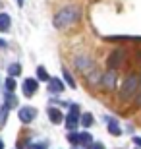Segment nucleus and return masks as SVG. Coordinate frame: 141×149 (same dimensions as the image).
<instances>
[{"label":"nucleus","mask_w":141,"mask_h":149,"mask_svg":"<svg viewBox=\"0 0 141 149\" xmlns=\"http://www.w3.org/2000/svg\"><path fill=\"white\" fill-rule=\"evenodd\" d=\"M77 17H79V12H77V8L70 6V8H64V10H60L58 14H56L54 25H56V27H66V25L74 23Z\"/></svg>","instance_id":"nucleus-1"},{"label":"nucleus","mask_w":141,"mask_h":149,"mask_svg":"<svg viewBox=\"0 0 141 149\" xmlns=\"http://www.w3.org/2000/svg\"><path fill=\"white\" fill-rule=\"evenodd\" d=\"M135 89H137V77H135V76H131V77H128V79H126V83H124V87H122V93H120V97H122L124 101H128L131 95L135 93Z\"/></svg>","instance_id":"nucleus-2"},{"label":"nucleus","mask_w":141,"mask_h":149,"mask_svg":"<svg viewBox=\"0 0 141 149\" xmlns=\"http://www.w3.org/2000/svg\"><path fill=\"white\" fill-rule=\"evenodd\" d=\"M35 116H37V111H35L33 107H23V109H19V120H22L23 124H29Z\"/></svg>","instance_id":"nucleus-3"},{"label":"nucleus","mask_w":141,"mask_h":149,"mask_svg":"<svg viewBox=\"0 0 141 149\" xmlns=\"http://www.w3.org/2000/svg\"><path fill=\"white\" fill-rule=\"evenodd\" d=\"M35 91H37V81L35 79H25L23 81V93H25V97H31Z\"/></svg>","instance_id":"nucleus-4"},{"label":"nucleus","mask_w":141,"mask_h":149,"mask_svg":"<svg viewBox=\"0 0 141 149\" xmlns=\"http://www.w3.org/2000/svg\"><path fill=\"white\" fill-rule=\"evenodd\" d=\"M8 29H10V16L0 14V31H8Z\"/></svg>","instance_id":"nucleus-5"},{"label":"nucleus","mask_w":141,"mask_h":149,"mask_svg":"<svg viewBox=\"0 0 141 149\" xmlns=\"http://www.w3.org/2000/svg\"><path fill=\"white\" fill-rule=\"evenodd\" d=\"M49 116H50V120L54 122V124H60V122H62V112L56 111V109H50V111H49Z\"/></svg>","instance_id":"nucleus-6"},{"label":"nucleus","mask_w":141,"mask_h":149,"mask_svg":"<svg viewBox=\"0 0 141 149\" xmlns=\"http://www.w3.org/2000/svg\"><path fill=\"white\" fill-rule=\"evenodd\" d=\"M16 105H17V99H16V95L8 93V95H6V109H14Z\"/></svg>","instance_id":"nucleus-7"},{"label":"nucleus","mask_w":141,"mask_h":149,"mask_svg":"<svg viewBox=\"0 0 141 149\" xmlns=\"http://www.w3.org/2000/svg\"><path fill=\"white\" fill-rule=\"evenodd\" d=\"M19 72H22V66L19 64H10L8 66V74L10 76H19Z\"/></svg>","instance_id":"nucleus-8"},{"label":"nucleus","mask_w":141,"mask_h":149,"mask_svg":"<svg viewBox=\"0 0 141 149\" xmlns=\"http://www.w3.org/2000/svg\"><path fill=\"white\" fill-rule=\"evenodd\" d=\"M114 81H116V74H114V72H108V74H106V77H104V83H106V87H112Z\"/></svg>","instance_id":"nucleus-9"},{"label":"nucleus","mask_w":141,"mask_h":149,"mask_svg":"<svg viewBox=\"0 0 141 149\" xmlns=\"http://www.w3.org/2000/svg\"><path fill=\"white\" fill-rule=\"evenodd\" d=\"M50 91H62V83L58 79H50Z\"/></svg>","instance_id":"nucleus-10"},{"label":"nucleus","mask_w":141,"mask_h":149,"mask_svg":"<svg viewBox=\"0 0 141 149\" xmlns=\"http://www.w3.org/2000/svg\"><path fill=\"white\" fill-rule=\"evenodd\" d=\"M6 89H8L10 93H12V91H14V89H16V81H14L12 77H10V79H8V81H6Z\"/></svg>","instance_id":"nucleus-11"},{"label":"nucleus","mask_w":141,"mask_h":149,"mask_svg":"<svg viewBox=\"0 0 141 149\" xmlns=\"http://www.w3.org/2000/svg\"><path fill=\"white\" fill-rule=\"evenodd\" d=\"M6 112H8V109H2V111H0V126L6 122Z\"/></svg>","instance_id":"nucleus-12"},{"label":"nucleus","mask_w":141,"mask_h":149,"mask_svg":"<svg viewBox=\"0 0 141 149\" xmlns=\"http://www.w3.org/2000/svg\"><path fill=\"white\" fill-rule=\"evenodd\" d=\"M39 77H41V79H47V72H44V68H39Z\"/></svg>","instance_id":"nucleus-13"},{"label":"nucleus","mask_w":141,"mask_h":149,"mask_svg":"<svg viewBox=\"0 0 141 149\" xmlns=\"http://www.w3.org/2000/svg\"><path fill=\"white\" fill-rule=\"evenodd\" d=\"M91 116H89V114H85V116H83V124H85V126H89V124H91Z\"/></svg>","instance_id":"nucleus-14"},{"label":"nucleus","mask_w":141,"mask_h":149,"mask_svg":"<svg viewBox=\"0 0 141 149\" xmlns=\"http://www.w3.org/2000/svg\"><path fill=\"white\" fill-rule=\"evenodd\" d=\"M27 149H43V145L41 143H33V145H29Z\"/></svg>","instance_id":"nucleus-15"},{"label":"nucleus","mask_w":141,"mask_h":149,"mask_svg":"<svg viewBox=\"0 0 141 149\" xmlns=\"http://www.w3.org/2000/svg\"><path fill=\"white\" fill-rule=\"evenodd\" d=\"M93 149H104V147H103V145H101V143H99V145H95V147H93Z\"/></svg>","instance_id":"nucleus-16"},{"label":"nucleus","mask_w":141,"mask_h":149,"mask_svg":"<svg viewBox=\"0 0 141 149\" xmlns=\"http://www.w3.org/2000/svg\"><path fill=\"white\" fill-rule=\"evenodd\" d=\"M0 149H4V141L2 139H0Z\"/></svg>","instance_id":"nucleus-17"},{"label":"nucleus","mask_w":141,"mask_h":149,"mask_svg":"<svg viewBox=\"0 0 141 149\" xmlns=\"http://www.w3.org/2000/svg\"><path fill=\"white\" fill-rule=\"evenodd\" d=\"M135 141H137V143H139V145H141V139H135Z\"/></svg>","instance_id":"nucleus-18"}]
</instances>
